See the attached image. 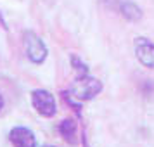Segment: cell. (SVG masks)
Segmentation results:
<instances>
[{"label":"cell","instance_id":"obj_1","mask_svg":"<svg viewBox=\"0 0 154 147\" xmlns=\"http://www.w3.org/2000/svg\"><path fill=\"white\" fill-rule=\"evenodd\" d=\"M102 88H104V85L99 78L87 75L82 78H75V81L69 87V92L80 102H88V100H94L97 95H100Z\"/></svg>","mask_w":154,"mask_h":147},{"label":"cell","instance_id":"obj_2","mask_svg":"<svg viewBox=\"0 0 154 147\" xmlns=\"http://www.w3.org/2000/svg\"><path fill=\"white\" fill-rule=\"evenodd\" d=\"M31 106L43 118H54L57 114L56 97L52 95V92L45 88H35L31 92Z\"/></svg>","mask_w":154,"mask_h":147},{"label":"cell","instance_id":"obj_3","mask_svg":"<svg viewBox=\"0 0 154 147\" xmlns=\"http://www.w3.org/2000/svg\"><path fill=\"white\" fill-rule=\"evenodd\" d=\"M24 49H26V57L33 64H43L49 56V49L45 42L35 31H24Z\"/></svg>","mask_w":154,"mask_h":147},{"label":"cell","instance_id":"obj_4","mask_svg":"<svg viewBox=\"0 0 154 147\" xmlns=\"http://www.w3.org/2000/svg\"><path fill=\"white\" fill-rule=\"evenodd\" d=\"M133 50L142 66L154 69V42H151L147 36H137L133 40Z\"/></svg>","mask_w":154,"mask_h":147},{"label":"cell","instance_id":"obj_5","mask_svg":"<svg viewBox=\"0 0 154 147\" xmlns=\"http://www.w3.org/2000/svg\"><path fill=\"white\" fill-rule=\"evenodd\" d=\"M9 140L14 147H36V137L28 126H14L9 132Z\"/></svg>","mask_w":154,"mask_h":147},{"label":"cell","instance_id":"obj_6","mask_svg":"<svg viewBox=\"0 0 154 147\" xmlns=\"http://www.w3.org/2000/svg\"><path fill=\"white\" fill-rule=\"evenodd\" d=\"M57 130H59V135L63 137L69 145H76L80 139H78V121L75 118H66L63 119L59 126H57Z\"/></svg>","mask_w":154,"mask_h":147},{"label":"cell","instance_id":"obj_7","mask_svg":"<svg viewBox=\"0 0 154 147\" xmlns=\"http://www.w3.org/2000/svg\"><path fill=\"white\" fill-rule=\"evenodd\" d=\"M119 14L123 16L126 21L137 23V21H140V19H142L144 12H142L140 5H137L133 0H123V2L119 4Z\"/></svg>","mask_w":154,"mask_h":147},{"label":"cell","instance_id":"obj_8","mask_svg":"<svg viewBox=\"0 0 154 147\" xmlns=\"http://www.w3.org/2000/svg\"><path fill=\"white\" fill-rule=\"evenodd\" d=\"M69 63H71V68L75 71V76L76 78H82V76H87L90 75V69H88V64L82 61V57L76 56V54H71L69 56Z\"/></svg>","mask_w":154,"mask_h":147},{"label":"cell","instance_id":"obj_9","mask_svg":"<svg viewBox=\"0 0 154 147\" xmlns=\"http://www.w3.org/2000/svg\"><path fill=\"white\" fill-rule=\"evenodd\" d=\"M4 106H5V100H4V95L0 93V112H2V109H4Z\"/></svg>","mask_w":154,"mask_h":147},{"label":"cell","instance_id":"obj_10","mask_svg":"<svg viewBox=\"0 0 154 147\" xmlns=\"http://www.w3.org/2000/svg\"><path fill=\"white\" fill-rule=\"evenodd\" d=\"M45 147H54V145H45Z\"/></svg>","mask_w":154,"mask_h":147}]
</instances>
